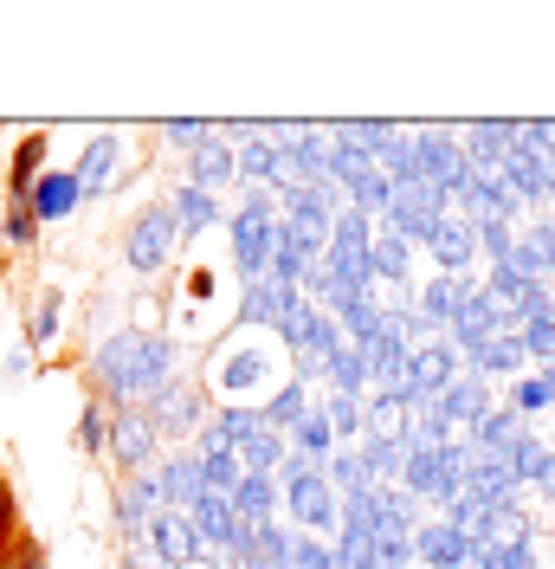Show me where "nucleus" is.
I'll return each instance as SVG.
<instances>
[{
  "label": "nucleus",
  "instance_id": "f257e3e1",
  "mask_svg": "<svg viewBox=\"0 0 555 569\" xmlns=\"http://www.w3.org/2000/svg\"><path fill=\"white\" fill-rule=\"evenodd\" d=\"M91 376H98L110 395H123L130 408H142L162 382H174V343L169 337H149V330H117V337L98 343Z\"/></svg>",
  "mask_w": 555,
  "mask_h": 569
},
{
  "label": "nucleus",
  "instance_id": "f03ea898",
  "mask_svg": "<svg viewBox=\"0 0 555 569\" xmlns=\"http://www.w3.org/2000/svg\"><path fill=\"white\" fill-rule=\"evenodd\" d=\"M174 220H169V201H155V208H142L130 220V233H123V266L137 272V279H155L162 266L174 259Z\"/></svg>",
  "mask_w": 555,
  "mask_h": 569
},
{
  "label": "nucleus",
  "instance_id": "7ed1b4c3",
  "mask_svg": "<svg viewBox=\"0 0 555 569\" xmlns=\"http://www.w3.org/2000/svg\"><path fill=\"white\" fill-rule=\"evenodd\" d=\"M387 233H401V240H426V233H433V227H440V220H446V194H440V188H433V181H394V188H387Z\"/></svg>",
  "mask_w": 555,
  "mask_h": 569
},
{
  "label": "nucleus",
  "instance_id": "20e7f679",
  "mask_svg": "<svg viewBox=\"0 0 555 569\" xmlns=\"http://www.w3.org/2000/svg\"><path fill=\"white\" fill-rule=\"evenodd\" d=\"M278 247V220L265 208V194H245L240 213H233V266L245 272V284L265 279V252Z\"/></svg>",
  "mask_w": 555,
  "mask_h": 569
},
{
  "label": "nucleus",
  "instance_id": "39448f33",
  "mask_svg": "<svg viewBox=\"0 0 555 569\" xmlns=\"http://www.w3.org/2000/svg\"><path fill=\"white\" fill-rule=\"evenodd\" d=\"M465 460H472V447H407L401 479H407V492H414V498H452V492H458Z\"/></svg>",
  "mask_w": 555,
  "mask_h": 569
},
{
  "label": "nucleus",
  "instance_id": "423d86ee",
  "mask_svg": "<svg viewBox=\"0 0 555 569\" xmlns=\"http://www.w3.org/2000/svg\"><path fill=\"white\" fill-rule=\"evenodd\" d=\"M323 266L336 272L343 284H355V291H369V213H355L349 208L336 227H330V247H323Z\"/></svg>",
  "mask_w": 555,
  "mask_h": 569
},
{
  "label": "nucleus",
  "instance_id": "0eeeda50",
  "mask_svg": "<svg viewBox=\"0 0 555 569\" xmlns=\"http://www.w3.org/2000/svg\"><path fill=\"white\" fill-rule=\"evenodd\" d=\"M155 447H162V440H155V427H149V415H142V408H110L104 453L123 466V479H130V472H142V466L155 460Z\"/></svg>",
  "mask_w": 555,
  "mask_h": 569
},
{
  "label": "nucleus",
  "instance_id": "6e6552de",
  "mask_svg": "<svg viewBox=\"0 0 555 569\" xmlns=\"http://www.w3.org/2000/svg\"><path fill=\"white\" fill-rule=\"evenodd\" d=\"M142 415H149V427H155V440L194 433V427L208 421V415H201V389H194V382H162V389L142 401Z\"/></svg>",
  "mask_w": 555,
  "mask_h": 569
},
{
  "label": "nucleus",
  "instance_id": "1a4fd4ad",
  "mask_svg": "<svg viewBox=\"0 0 555 569\" xmlns=\"http://www.w3.org/2000/svg\"><path fill=\"white\" fill-rule=\"evenodd\" d=\"M162 511V486H155V472H130L123 486H117V498H110V518H117V531L130 537H149V518Z\"/></svg>",
  "mask_w": 555,
  "mask_h": 569
},
{
  "label": "nucleus",
  "instance_id": "9d476101",
  "mask_svg": "<svg viewBox=\"0 0 555 569\" xmlns=\"http://www.w3.org/2000/svg\"><path fill=\"white\" fill-rule=\"evenodd\" d=\"M452 376H458V350H446V343L407 350V395H401V401H433Z\"/></svg>",
  "mask_w": 555,
  "mask_h": 569
},
{
  "label": "nucleus",
  "instance_id": "9b49d317",
  "mask_svg": "<svg viewBox=\"0 0 555 569\" xmlns=\"http://www.w3.org/2000/svg\"><path fill=\"white\" fill-rule=\"evenodd\" d=\"M458 492L478 498V505H517V472L504 460H491V453H472L465 472H458Z\"/></svg>",
  "mask_w": 555,
  "mask_h": 569
},
{
  "label": "nucleus",
  "instance_id": "f8f14e48",
  "mask_svg": "<svg viewBox=\"0 0 555 569\" xmlns=\"http://www.w3.org/2000/svg\"><path fill=\"white\" fill-rule=\"evenodd\" d=\"M291 518L304 525V531H330L336 525V492H330V479L323 472H291Z\"/></svg>",
  "mask_w": 555,
  "mask_h": 569
},
{
  "label": "nucleus",
  "instance_id": "ddd939ff",
  "mask_svg": "<svg viewBox=\"0 0 555 569\" xmlns=\"http://www.w3.org/2000/svg\"><path fill=\"white\" fill-rule=\"evenodd\" d=\"M188 525H194V543H213V550L233 557V543H240V518H233L226 492H201L194 505H188Z\"/></svg>",
  "mask_w": 555,
  "mask_h": 569
},
{
  "label": "nucleus",
  "instance_id": "4468645a",
  "mask_svg": "<svg viewBox=\"0 0 555 569\" xmlns=\"http://www.w3.org/2000/svg\"><path fill=\"white\" fill-rule=\"evenodd\" d=\"M149 543H155V557H162V569H188L194 557H201V543H194V525H188V511H155L149 518Z\"/></svg>",
  "mask_w": 555,
  "mask_h": 569
},
{
  "label": "nucleus",
  "instance_id": "2eb2a0df",
  "mask_svg": "<svg viewBox=\"0 0 555 569\" xmlns=\"http://www.w3.org/2000/svg\"><path fill=\"white\" fill-rule=\"evenodd\" d=\"M27 208H33L39 227H52V220H71V213L84 208V194H78L71 169H46V176L33 181V194H27Z\"/></svg>",
  "mask_w": 555,
  "mask_h": 569
},
{
  "label": "nucleus",
  "instance_id": "dca6fc26",
  "mask_svg": "<svg viewBox=\"0 0 555 569\" xmlns=\"http://www.w3.org/2000/svg\"><path fill=\"white\" fill-rule=\"evenodd\" d=\"M117 156H123V137H91L84 142V156H78V169H71V181H78L84 201H98L110 181H117Z\"/></svg>",
  "mask_w": 555,
  "mask_h": 569
},
{
  "label": "nucleus",
  "instance_id": "f3484780",
  "mask_svg": "<svg viewBox=\"0 0 555 569\" xmlns=\"http://www.w3.org/2000/svg\"><path fill=\"white\" fill-rule=\"evenodd\" d=\"M472 440H478V453H491V460H517L523 447H529V421H517L511 408H491L485 421L472 427Z\"/></svg>",
  "mask_w": 555,
  "mask_h": 569
},
{
  "label": "nucleus",
  "instance_id": "a211bd4d",
  "mask_svg": "<svg viewBox=\"0 0 555 569\" xmlns=\"http://www.w3.org/2000/svg\"><path fill=\"white\" fill-rule=\"evenodd\" d=\"M240 176V156H233V149H226V137H201L194 142V162H188V188H201V194H213V188H220V181H233Z\"/></svg>",
  "mask_w": 555,
  "mask_h": 569
},
{
  "label": "nucleus",
  "instance_id": "6ab92c4d",
  "mask_svg": "<svg viewBox=\"0 0 555 569\" xmlns=\"http://www.w3.org/2000/svg\"><path fill=\"white\" fill-rule=\"evenodd\" d=\"M426 247H433V259L446 266V279H458L465 266H472V252H478V233H472V220H440L433 233H426Z\"/></svg>",
  "mask_w": 555,
  "mask_h": 569
},
{
  "label": "nucleus",
  "instance_id": "aec40b11",
  "mask_svg": "<svg viewBox=\"0 0 555 569\" xmlns=\"http://www.w3.org/2000/svg\"><path fill=\"white\" fill-rule=\"evenodd\" d=\"M233 460H240V472H272V466L291 460V453H284V433H272V427L252 415V421H245V433L233 440Z\"/></svg>",
  "mask_w": 555,
  "mask_h": 569
},
{
  "label": "nucleus",
  "instance_id": "412c9836",
  "mask_svg": "<svg viewBox=\"0 0 555 569\" xmlns=\"http://www.w3.org/2000/svg\"><path fill=\"white\" fill-rule=\"evenodd\" d=\"M433 408H440L446 421H458V427H478L491 415L485 408V382H478V376H452L446 389L433 395Z\"/></svg>",
  "mask_w": 555,
  "mask_h": 569
},
{
  "label": "nucleus",
  "instance_id": "4be33fe9",
  "mask_svg": "<svg viewBox=\"0 0 555 569\" xmlns=\"http://www.w3.org/2000/svg\"><path fill=\"white\" fill-rule=\"evenodd\" d=\"M155 486H162V505H169V511H188L194 498L208 492V479H201V460H194V453H181V460H162Z\"/></svg>",
  "mask_w": 555,
  "mask_h": 569
},
{
  "label": "nucleus",
  "instance_id": "5701e85b",
  "mask_svg": "<svg viewBox=\"0 0 555 569\" xmlns=\"http://www.w3.org/2000/svg\"><path fill=\"white\" fill-rule=\"evenodd\" d=\"M226 505H233V518H240V525H265V518H272V505H278L272 472H240V486L226 492Z\"/></svg>",
  "mask_w": 555,
  "mask_h": 569
},
{
  "label": "nucleus",
  "instance_id": "b1692460",
  "mask_svg": "<svg viewBox=\"0 0 555 569\" xmlns=\"http://www.w3.org/2000/svg\"><path fill=\"white\" fill-rule=\"evenodd\" d=\"M414 557L420 563H433V569H452V563L472 557V543L452 531V525H414Z\"/></svg>",
  "mask_w": 555,
  "mask_h": 569
},
{
  "label": "nucleus",
  "instance_id": "393cba45",
  "mask_svg": "<svg viewBox=\"0 0 555 569\" xmlns=\"http://www.w3.org/2000/svg\"><path fill=\"white\" fill-rule=\"evenodd\" d=\"M46 176V137H20V149H13V169H7V201H27L33 194V181Z\"/></svg>",
  "mask_w": 555,
  "mask_h": 569
},
{
  "label": "nucleus",
  "instance_id": "a878e982",
  "mask_svg": "<svg viewBox=\"0 0 555 569\" xmlns=\"http://www.w3.org/2000/svg\"><path fill=\"white\" fill-rule=\"evenodd\" d=\"M452 337H458L465 350H478V343H491V337H497V311H491L478 291L458 305V318H452Z\"/></svg>",
  "mask_w": 555,
  "mask_h": 569
},
{
  "label": "nucleus",
  "instance_id": "bb28decb",
  "mask_svg": "<svg viewBox=\"0 0 555 569\" xmlns=\"http://www.w3.org/2000/svg\"><path fill=\"white\" fill-rule=\"evenodd\" d=\"M465 298H472V284L465 279H433L426 284V298H420V323H452Z\"/></svg>",
  "mask_w": 555,
  "mask_h": 569
},
{
  "label": "nucleus",
  "instance_id": "cd10ccee",
  "mask_svg": "<svg viewBox=\"0 0 555 569\" xmlns=\"http://www.w3.org/2000/svg\"><path fill=\"white\" fill-rule=\"evenodd\" d=\"M59 305H65L59 284H46V291L33 298V311H27V350H46V343L59 337Z\"/></svg>",
  "mask_w": 555,
  "mask_h": 569
},
{
  "label": "nucleus",
  "instance_id": "c85d7f7f",
  "mask_svg": "<svg viewBox=\"0 0 555 569\" xmlns=\"http://www.w3.org/2000/svg\"><path fill=\"white\" fill-rule=\"evenodd\" d=\"M213 213H220V208H213V194H201V188H174V194H169V220H174V233H201Z\"/></svg>",
  "mask_w": 555,
  "mask_h": 569
},
{
  "label": "nucleus",
  "instance_id": "c756f323",
  "mask_svg": "<svg viewBox=\"0 0 555 569\" xmlns=\"http://www.w3.org/2000/svg\"><path fill=\"white\" fill-rule=\"evenodd\" d=\"M278 318H284V284H272V279L245 284V305H240V323H278Z\"/></svg>",
  "mask_w": 555,
  "mask_h": 569
},
{
  "label": "nucleus",
  "instance_id": "7c9ffc66",
  "mask_svg": "<svg viewBox=\"0 0 555 569\" xmlns=\"http://www.w3.org/2000/svg\"><path fill=\"white\" fill-rule=\"evenodd\" d=\"M304 415H311V401H304V382H284V389H278L272 401H265V415H259V421H265V427L278 433V427H297Z\"/></svg>",
  "mask_w": 555,
  "mask_h": 569
},
{
  "label": "nucleus",
  "instance_id": "2f4dec72",
  "mask_svg": "<svg viewBox=\"0 0 555 569\" xmlns=\"http://www.w3.org/2000/svg\"><path fill=\"white\" fill-rule=\"evenodd\" d=\"M323 376L336 382V395H362V382H369V369H362V350H355V343H343V350L323 362Z\"/></svg>",
  "mask_w": 555,
  "mask_h": 569
},
{
  "label": "nucleus",
  "instance_id": "473e14b6",
  "mask_svg": "<svg viewBox=\"0 0 555 569\" xmlns=\"http://www.w3.org/2000/svg\"><path fill=\"white\" fill-rule=\"evenodd\" d=\"M0 240H7L13 252H33L39 220H33V208H27V201H7V213H0Z\"/></svg>",
  "mask_w": 555,
  "mask_h": 569
},
{
  "label": "nucleus",
  "instance_id": "72a5a7b5",
  "mask_svg": "<svg viewBox=\"0 0 555 569\" xmlns=\"http://www.w3.org/2000/svg\"><path fill=\"white\" fill-rule=\"evenodd\" d=\"M369 272H375V279H407V240H401V233L375 240V247H369Z\"/></svg>",
  "mask_w": 555,
  "mask_h": 569
},
{
  "label": "nucleus",
  "instance_id": "f704fd0d",
  "mask_svg": "<svg viewBox=\"0 0 555 569\" xmlns=\"http://www.w3.org/2000/svg\"><path fill=\"white\" fill-rule=\"evenodd\" d=\"M478 369H491V376H497V369H523V337H504V330H497V337H491V343H478Z\"/></svg>",
  "mask_w": 555,
  "mask_h": 569
},
{
  "label": "nucleus",
  "instance_id": "c9c22d12",
  "mask_svg": "<svg viewBox=\"0 0 555 569\" xmlns=\"http://www.w3.org/2000/svg\"><path fill=\"white\" fill-rule=\"evenodd\" d=\"M104 433H110V421H104V401H84V415H78V453H104Z\"/></svg>",
  "mask_w": 555,
  "mask_h": 569
},
{
  "label": "nucleus",
  "instance_id": "e433bc0d",
  "mask_svg": "<svg viewBox=\"0 0 555 569\" xmlns=\"http://www.w3.org/2000/svg\"><path fill=\"white\" fill-rule=\"evenodd\" d=\"M265 181H278L284 194L311 188V176H304V162H297V149H278V142H272V169H265Z\"/></svg>",
  "mask_w": 555,
  "mask_h": 569
},
{
  "label": "nucleus",
  "instance_id": "4c0bfd02",
  "mask_svg": "<svg viewBox=\"0 0 555 569\" xmlns=\"http://www.w3.org/2000/svg\"><path fill=\"white\" fill-rule=\"evenodd\" d=\"M284 569H336V550L323 543V537H291V557Z\"/></svg>",
  "mask_w": 555,
  "mask_h": 569
},
{
  "label": "nucleus",
  "instance_id": "58836bf2",
  "mask_svg": "<svg viewBox=\"0 0 555 569\" xmlns=\"http://www.w3.org/2000/svg\"><path fill=\"white\" fill-rule=\"evenodd\" d=\"M336 569H375V537L369 531H343V543H336Z\"/></svg>",
  "mask_w": 555,
  "mask_h": 569
},
{
  "label": "nucleus",
  "instance_id": "ea45409f",
  "mask_svg": "<svg viewBox=\"0 0 555 569\" xmlns=\"http://www.w3.org/2000/svg\"><path fill=\"white\" fill-rule=\"evenodd\" d=\"M323 479H330V492L343 486V498H349V492H362V486H369V472H362V453H336Z\"/></svg>",
  "mask_w": 555,
  "mask_h": 569
},
{
  "label": "nucleus",
  "instance_id": "a19ab883",
  "mask_svg": "<svg viewBox=\"0 0 555 569\" xmlns=\"http://www.w3.org/2000/svg\"><path fill=\"white\" fill-rule=\"evenodd\" d=\"M504 408H511L517 421H529L536 408H549V389H543V376H529V382L517 376V389H511V401H504Z\"/></svg>",
  "mask_w": 555,
  "mask_h": 569
},
{
  "label": "nucleus",
  "instance_id": "79ce46f5",
  "mask_svg": "<svg viewBox=\"0 0 555 569\" xmlns=\"http://www.w3.org/2000/svg\"><path fill=\"white\" fill-rule=\"evenodd\" d=\"M472 233H478V247H485L491 259H497V266H504V259H511V247H517V233H511L504 220H478Z\"/></svg>",
  "mask_w": 555,
  "mask_h": 569
},
{
  "label": "nucleus",
  "instance_id": "37998d69",
  "mask_svg": "<svg viewBox=\"0 0 555 569\" xmlns=\"http://www.w3.org/2000/svg\"><path fill=\"white\" fill-rule=\"evenodd\" d=\"M523 356H543V362H555V318L523 323Z\"/></svg>",
  "mask_w": 555,
  "mask_h": 569
},
{
  "label": "nucleus",
  "instance_id": "c03bdc74",
  "mask_svg": "<svg viewBox=\"0 0 555 569\" xmlns=\"http://www.w3.org/2000/svg\"><path fill=\"white\" fill-rule=\"evenodd\" d=\"M323 421H330V433H362V401H355V395H336Z\"/></svg>",
  "mask_w": 555,
  "mask_h": 569
},
{
  "label": "nucleus",
  "instance_id": "a18cd8bd",
  "mask_svg": "<svg viewBox=\"0 0 555 569\" xmlns=\"http://www.w3.org/2000/svg\"><path fill=\"white\" fill-rule=\"evenodd\" d=\"M330 440H336V433H330V421H323V415H304V421H297V447H304V453H316V460H323V453H330Z\"/></svg>",
  "mask_w": 555,
  "mask_h": 569
},
{
  "label": "nucleus",
  "instance_id": "49530a36",
  "mask_svg": "<svg viewBox=\"0 0 555 569\" xmlns=\"http://www.w3.org/2000/svg\"><path fill=\"white\" fill-rule=\"evenodd\" d=\"M0 569H46V550H39L33 537H13V543L0 550Z\"/></svg>",
  "mask_w": 555,
  "mask_h": 569
},
{
  "label": "nucleus",
  "instance_id": "de8ad7c7",
  "mask_svg": "<svg viewBox=\"0 0 555 569\" xmlns=\"http://www.w3.org/2000/svg\"><path fill=\"white\" fill-rule=\"evenodd\" d=\"M20 537V498H13V486H7V472H0V550Z\"/></svg>",
  "mask_w": 555,
  "mask_h": 569
},
{
  "label": "nucleus",
  "instance_id": "09e8293b",
  "mask_svg": "<svg viewBox=\"0 0 555 569\" xmlns=\"http://www.w3.org/2000/svg\"><path fill=\"white\" fill-rule=\"evenodd\" d=\"M240 169L245 176H265V169H272V137H252V149L240 156Z\"/></svg>",
  "mask_w": 555,
  "mask_h": 569
},
{
  "label": "nucleus",
  "instance_id": "8fccbe9b",
  "mask_svg": "<svg viewBox=\"0 0 555 569\" xmlns=\"http://www.w3.org/2000/svg\"><path fill=\"white\" fill-rule=\"evenodd\" d=\"M523 240L536 247V259H543V272H555V227H529Z\"/></svg>",
  "mask_w": 555,
  "mask_h": 569
},
{
  "label": "nucleus",
  "instance_id": "3c124183",
  "mask_svg": "<svg viewBox=\"0 0 555 569\" xmlns=\"http://www.w3.org/2000/svg\"><path fill=\"white\" fill-rule=\"evenodd\" d=\"M162 137L169 142H201L208 137V123H162Z\"/></svg>",
  "mask_w": 555,
  "mask_h": 569
},
{
  "label": "nucleus",
  "instance_id": "603ef678",
  "mask_svg": "<svg viewBox=\"0 0 555 569\" xmlns=\"http://www.w3.org/2000/svg\"><path fill=\"white\" fill-rule=\"evenodd\" d=\"M27 356H33V350H27V343H20V350H7V382H20V376H27V369H33V362H27Z\"/></svg>",
  "mask_w": 555,
  "mask_h": 569
},
{
  "label": "nucleus",
  "instance_id": "864d4df0",
  "mask_svg": "<svg viewBox=\"0 0 555 569\" xmlns=\"http://www.w3.org/2000/svg\"><path fill=\"white\" fill-rule=\"evenodd\" d=\"M123 569H155V563H149L142 550H123Z\"/></svg>",
  "mask_w": 555,
  "mask_h": 569
},
{
  "label": "nucleus",
  "instance_id": "5fc2aeb1",
  "mask_svg": "<svg viewBox=\"0 0 555 569\" xmlns=\"http://www.w3.org/2000/svg\"><path fill=\"white\" fill-rule=\"evenodd\" d=\"M543 389H549V408H555V362L543 369Z\"/></svg>",
  "mask_w": 555,
  "mask_h": 569
},
{
  "label": "nucleus",
  "instance_id": "6e6d98bb",
  "mask_svg": "<svg viewBox=\"0 0 555 569\" xmlns=\"http://www.w3.org/2000/svg\"><path fill=\"white\" fill-rule=\"evenodd\" d=\"M233 569H278V563H252V557H240V563H233Z\"/></svg>",
  "mask_w": 555,
  "mask_h": 569
},
{
  "label": "nucleus",
  "instance_id": "4d7b16f0",
  "mask_svg": "<svg viewBox=\"0 0 555 569\" xmlns=\"http://www.w3.org/2000/svg\"><path fill=\"white\" fill-rule=\"evenodd\" d=\"M549 142H555V123H549Z\"/></svg>",
  "mask_w": 555,
  "mask_h": 569
}]
</instances>
